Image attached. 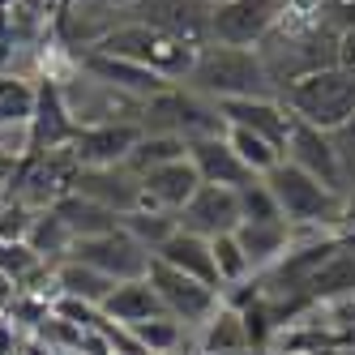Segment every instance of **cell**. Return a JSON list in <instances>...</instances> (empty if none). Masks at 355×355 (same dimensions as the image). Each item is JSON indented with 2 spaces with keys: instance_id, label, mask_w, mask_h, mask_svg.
<instances>
[{
  "instance_id": "23",
  "label": "cell",
  "mask_w": 355,
  "mask_h": 355,
  "mask_svg": "<svg viewBox=\"0 0 355 355\" xmlns=\"http://www.w3.org/2000/svg\"><path fill=\"white\" fill-rule=\"evenodd\" d=\"M129 334H133V343H137V347H141L146 355H167V351H193V329H189V325H180L175 317H167V313H159V317H150V321L133 325Z\"/></svg>"
},
{
  "instance_id": "21",
  "label": "cell",
  "mask_w": 355,
  "mask_h": 355,
  "mask_svg": "<svg viewBox=\"0 0 355 355\" xmlns=\"http://www.w3.org/2000/svg\"><path fill=\"white\" fill-rule=\"evenodd\" d=\"M98 313H103L107 321H116V325H124V329H133V325H141L150 317H159L163 304H159L155 287H150V278H129V283L112 287V295L103 300Z\"/></svg>"
},
{
  "instance_id": "32",
  "label": "cell",
  "mask_w": 355,
  "mask_h": 355,
  "mask_svg": "<svg viewBox=\"0 0 355 355\" xmlns=\"http://www.w3.org/2000/svg\"><path fill=\"white\" fill-rule=\"evenodd\" d=\"M236 201H240V223H274V218H283V210H278V201H274L266 180H252V184L236 189Z\"/></svg>"
},
{
  "instance_id": "28",
  "label": "cell",
  "mask_w": 355,
  "mask_h": 355,
  "mask_svg": "<svg viewBox=\"0 0 355 355\" xmlns=\"http://www.w3.org/2000/svg\"><path fill=\"white\" fill-rule=\"evenodd\" d=\"M175 159H189V141H184V137L146 133V129H141V137H137V146H133V155H129V167H133L137 175H146V171L167 167V163H175Z\"/></svg>"
},
{
  "instance_id": "9",
  "label": "cell",
  "mask_w": 355,
  "mask_h": 355,
  "mask_svg": "<svg viewBox=\"0 0 355 355\" xmlns=\"http://www.w3.org/2000/svg\"><path fill=\"white\" fill-rule=\"evenodd\" d=\"M129 17L150 21V26L167 31L171 39H180V43L206 47L210 43L214 5H206V0H137V5L129 9Z\"/></svg>"
},
{
  "instance_id": "33",
  "label": "cell",
  "mask_w": 355,
  "mask_h": 355,
  "mask_svg": "<svg viewBox=\"0 0 355 355\" xmlns=\"http://www.w3.org/2000/svg\"><path fill=\"white\" fill-rule=\"evenodd\" d=\"M31 223H35V210L26 206V201L9 197L5 206H0V244H17L31 236Z\"/></svg>"
},
{
  "instance_id": "18",
  "label": "cell",
  "mask_w": 355,
  "mask_h": 355,
  "mask_svg": "<svg viewBox=\"0 0 355 355\" xmlns=\"http://www.w3.org/2000/svg\"><path fill=\"white\" fill-rule=\"evenodd\" d=\"M236 240L244 248V257L252 266V274H266L291 252L295 244V227L287 218H274V223H240L236 227Z\"/></svg>"
},
{
  "instance_id": "17",
  "label": "cell",
  "mask_w": 355,
  "mask_h": 355,
  "mask_svg": "<svg viewBox=\"0 0 355 355\" xmlns=\"http://www.w3.org/2000/svg\"><path fill=\"white\" fill-rule=\"evenodd\" d=\"M201 189V175L189 159H175L167 167H155L141 175V206H155L167 214H180V206Z\"/></svg>"
},
{
  "instance_id": "35",
  "label": "cell",
  "mask_w": 355,
  "mask_h": 355,
  "mask_svg": "<svg viewBox=\"0 0 355 355\" xmlns=\"http://www.w3.org/2000/svg\"><path fill=\"white\" fill-rule=\"evenodd\" d=\"M21 295V287L13 283V278L5 274V270H0V321H5L9 317V309H13V300Z\"/></svg>"
},
{
  "instance_id": "31",
  "label": "cell",
  "mask_w": 355,
  "mask_h": 355,
  "mask_svg": "<svg viewBox=\"0 0 355 355\" xmlns=\"http://www.w3.org/2000/svg\"><path fill=\"white\" fill-rule=\"evenodd\" d=\"M210 248H214V270H218V291H232V287H244V283H252V266H248V257H244V248H240V240H236V232L232 236H218V240H210Z\"/></svg>"
},
{
  "instance_id": "1",
  "label": "cell",
  "mask_w": 355,
  "mask_h": 355,
  "mask_svg": "<svg viewBox=\"0 0 355 355\" xmlns=\"http://www.w3.org/2000/svg\"><path fill=\"white\" fill-rule=\"evenodd\" d=\"M184 86L201 90L206 98H214V103L278 94V82L270 78V69H266L257 47H223V43H206V47H201Z\"/></svg>"
},
{
  "instance_id": "26",
  "label": "cell",
  "mask_w": 355,
  "mask_h": 355,
  "mask_svg": "<svg viewBox=\"0 0 355 355\" xmlns=\"http://www.w3.org/2000/svg\"><path fill=\"white\" fill-rule=\"evenodd\" d=\"M64 223H69V232L78 236V240H86V236H98V232H112V227H120V218L112 214V210H103V206H94V201H86L82 193H64L56 206H52Z\"/></svg>"
},
{
  "instance_id": "20",
  "label": "cell",
  "mask_w": 355,
  "mask_h": 355,
  "mask_svg": "<svg viewBox=\"0 0 355 355\" xmlns=\"http://www.w3.org/2000/svg\"><path fill=\"white\" fill-rule=\"evenodd\" d=\"M112 287H116V278L98 274L94 266H86L78 257H64V261L52 266V291L64 295V300H82V304H90V309H103V300L112 295Z\"/></svg>"
},
{
  "instance_id": "40",
  "label": "cell",
  "mask_w": 355,
  "mask_h": 355,
  "mask_svg": "<svg viewBox=\"0 0 355 355\" xmlns=\"http://www.w3.org/2000/svg\"><path fill=\"white\" fill-rule=\"evenodd\" d=\"M167 355H193V351H167Z\"/></svg>"
},
{
  "instance_id": "15",
  "label": "cell",
  "mask_w": 355,
  "mask_h": 355,
  "mask_svg": "<svg viewBox=\"0 0 355 355\" xmlns=\"http://www.w3.org/2000/svg\"><path fill=\"white\" fill-rule=\"evenodd\" d=\"M137 137H141V124H94V129H78L69 150L78 167H116V163H129Z\"/></svg>"
},
{
  "instance_id": "22",
  "label": "cell",
  "mask_w": 355,
  "mask_h": 355,
  "mask_svg": "<svg viewBox=\"0 0 355 355\" xmlns=\"http://www.w3.org/2000/svg\"><path fill=\"white\" fill-rule=\"evenodd\" d=\"M236 347H248L244 338V317L232 304H218V309L193 329V355H214V351H236Z\"/></svg>"
},
{
  "instance_id": "13",
  "label": "cell",
  "mask_w": 355,
  "mask_h": 355,
  "mask_svg": "<svg viewBox=\"0 0 355 355\" xmlns=\"http://www.w3.org/2000/svg\"><path fill=\"white\" fill-rule=\"evenodd\" d=\"M227 116V129H248V133H261L270 141H278L287 150V137L295 129V116L287 112V103L278 94H261V98H227L218 103Z\"/></svg>"
},
{
  "instance_id": "38",
  "label": "cell",
  "mask_w": 355,
  "mask_h": 355,
  "mask_svg": "<svg viewBox=\"0 0 355 355\" xmlns=\"http://www.w3.org/2000/svg\"><path fill=\"white\" fill-rule=\"evenodd\" d=\"M107 5H116V9H120V13H129V9H133V5H137V0H107Z\"/></svg>"
},
{
  "instance_id": "16",
  "label": "cell",
  "mask_w": 355,
  "mask_h": 355,
  "mask_svg": "<svg viewBox=\"0 0 355 355\" xmlns=\"http://www.w3.org/2000/svg\"><path fill=\"white\" fill-rule=\"evenodd\" d=\"M189 163L197 167L201 184H218V189H244L252 180H261V175H252L240 155L232 150V141L223 137H201V141H189Z\"/></svg>"
},
{
  "instance_id": "4",
  "label": "cell",
  "mask_w": 355,
  "mask_h": 355,
  "mask_svg": "<svg viewBox=\"0 0 355 355\" xmlns=\"http://www.w3.org/2000/svg\"><path fill=\"white\" fill-rule=\"evenodd\" d=\"M270 184L283 218L295 227V232H343V201L347 193L325 189L321 180H313L309 171H300L295 163H278L270 175H261Z\"/></svg>"
},
{
  "instance_id": "19",
  "label": "cell",
  "mask_w": 355,
  "mask_h": 355,
  "mask_svg": "<svg viewBox=\"0 0 355 355\" xmlns=\"http://www.w3.org/2000/svg\"><path fill=\"white\" fill-rule=\"evenodd\" d=\"M155 261H163V266L180 270V274H189V278H201V283L218 287L214 248H210V240H206V236H193V232H180V227H175V232L155 248Z\"/></svg>"
},
{
  "instance_id": "5",
  "label": "cell",
  "mask_w": 355,
  "mask_h": 355,
  "mask_svg": "<svg viewBox=\"0 0 355 355\" xmlns=\"http://www.w3.org/2000/svg\"><path fill=\"white\" fill-rule=\"evenodd\" d=\"M141 129L146 133H171V137H184V141H201V137H223L227 116L214 98H206L201 90H193L184 82H175L146 103Z\"/></svg>"
},
{
  "instance_id": "36",
  "label": "cell",
  "mask_w": 355,
  "mask_h": 355,
  "mask_svg": "<svg viewBox=\"0 0 355 355\" xmlns=\"http://www.w3.org/2000/svg\"><path fill=\"white\" fill-rule=\"evenodd\" d=\"M21 355H60V351H52L43 338H26V343H21Z\"/></svg>"
},
{
  "instance_id": "42",
  "label": "cell",
  "mask_w": 355,
  "mask_h": 355,
  "mask_svg": "<svg viewBox=\"0 0 355 355\" xmlns=\"http://www.w3.org/2000/svg\"><path fill=\"white\" fill-rule=\"evenodd\" d=\"M206 5H223V0H206Z\"/></svg>"
},
{
  "instance_id": "29",
  "label": "cell",
  "mask_w": 355,
  "mask_h": 355,
  "mask_svg": "<svg viewBox=\"0 0 355 355\" xmlns=\"http://www.w3.org/2000/svg\"><path fill=\"white\" fill-rule=\"evenodd\" d=\"M227 141L240 155V163L252 171V175H270L278 163H283V146L261 137V133H248V129H227Z\"/></svg>"
},
{
  "instance_id": "11",
  "label": "cell",
  "mask_w": 355,
  "mask_h": 355,
  "mask_svg": "<svg viewBox=\"0 0 355 355\" xmlns=\"http://www.w3.org/2000/svg\"><path fill=\"white\" fill-rule=\"evenodd\" d=\"M73 193H82L94 206L112 210L116 218L129 214L141 206V175L129 163H116V167H78L73 175Z\"/></svg>"
},
{
  "instance_id": "3",
  "label": "cell",
  "mask_w": 355,
  "mask_h": 355,
  "mask_svg": "<svg viewBox=\"0 0 355 355\" xmlns=\"http://www.w3.org/2000/svg\"><path fill=\"white\" fill-rule=\"evenodd\" d=\"M278 98L287 103V112L300 124H313L321 133H338L355 124V78L338 64L313 69L304 78L287 82Z\"/></svg>"
},
{
  "instance_id": "10",
  "label": "cell",
  "mask_w": 355,
  "mask_h": 355,
  "mask_svg": "<svg viewBox=\"0 0 355 355\" xmlns=\"http://www.w3.org/2000/svg\"><path fill=\"white\" fill-rule=\"evenodd\" d=\"M283 159L295 163L300 171H309L313 180H321L325 189L347 193V167H343V155L334 150V133H321V129H313V124H300L295 120Z\"/></svg>"
},
{
  "instance_id": "25",
  "label": "cell",
  "mask_w": 355,
  "mask_h": 355,
  "mask_svg": "<svg viewBox=\"0 0 355 355\" xmlns=\"http://www.w3.org/2000/svg\"><path fill=\"white\" fill-rule=\"evenodd\" d=\"M26 244L39 252V257H47V261H64L69 252H73V244H78V236L69 232V223L47 206V210H35V223H31V236H26Z\"/></svg>"
},
{
  "instance_id": "39",
  "label": "cell",
  "mask_w": 355,
  "mask_h": 355,
  "mask_svg": "<svg viewBox=\"0 0 355 355\" xmlns=\"http://www.w3.org/2000/svg\"><path fill=\"white\" fill-rule=\"evenodd\" d=\"M5 201H9V184H5V180H0V206H5Z\"/></svg>"
},
{
  "instance_id": "14",
  "label": "cell",
  "mask_w": 355,
  "mask_h": 355,
  "mask_svg": "<svg viewBox=\"0 0 355 355\" xmlns=\"http://www.w3.org/2000/svg\"><path fill=\"white\" fill-rule=\"evenodd\" d=\"M78 64L90 73V78H98V82L116 86L120 94L137 98V103H150L155 94H163L167 86H175V82L159 78V73H150V69H141V64H133V60L107 56V52H82V60H78Z\"/></svg>"
},
{
  "instance_id": "27",
  "label": "cell",
  "mask_w": 355,
  "mask_h": 355,
  "mask_svg": "<svg viewBox=\"0 0 355 355\" xmlns=\"http://www.w3.org/2000/svg\"><path fill=\"white\" fill-rule=\"evenodd\" d=\"M39 112V86L26 73H0V124H31Z\"/></svg>"
},
{
  "instance_id": "12",
  "label": "cell",
  "mask_w": 355,
  "mask_h": 355,
  "mask_svg": "<svg viewBox=\"0 0 355 355\" xmlns=\"http://www.w3.org/2000/svg\"><path fill=\"white\" fill-rule=\"evenodd\" d=\"M180 232H193V236H206V240H218V236H232L240 227V201H236V189H218V184H201L184 206L175 214Z\"/></svg>"
},
{
  "instance_id": "41",
  "label": "cell",
  "mask_w": 355,
  "mask_h": 355,
  "mask_svg": "<svg viewBox=\"0 0 355 355\" xmlns=\"http://www.w3.org/2000/svg\"><path fill=\"white\" fill-rule=\"evenodd\" d=\"M26 5H43V0H26Z\"/></svg>"
},
{
  "instance_id": "37",
  "label": "cell",
  "mask_w": 355,
  "mask_h": 355,
  "mask_svg": "<svg viewBox=\"0 0 355 355\" xmlns=\"http://www.w3.org/2000/svg\"><path fill=\"white\" fill-rule=\"evenodd\" d=\"M214 355H270V351H261V347H236V351H214Z\"/></svg>"
},
{
  "instance_id": "7",
  "label": "cell",
  "mask_w": 355,
  "mask_h": 355,
  "mask_svg": "<svg viewBox=\"0 0 355 355\" xmlns=\"http://www.w3.org/2000/svg\"><path fill=\"white\" fill-rule=\"evenodd\" d=\"M69 257L94 266L98 274L116 278V283H129V278H146V274H150L155 252H150L146 244H137L129 232H124V227H112V232H98V236L78 240Z\"/></svg>"
},
{
  "instance_id": "8",
  "label": "cell",
  "mask_w": 355,
  "mask_h": 355,
  "mask_svg": "<svg viewBox=\"0 0 355 355\" xmlns=\"http://www.w3.org/2000/svg\"><path fill=\"white\" fill-rule=\"evenodd\" d=\"M287 0H223L210 17V43L223 47H261V39L278 26Z\"/></svg>"
},
{
  "instance_id": "6",
  "label": "cell",
  "mask_w": 355,
  "mask_h": 355,
  "mask_svg": "<svg viewBox=\"0 0 355 355\" xmlns=\"http://www.w3.org/2000/svg\"><path fill=\"white\" fill-rule=\"evenodd\" d=\"M146 278H150V287H155L163 313L175 317L180 325H189V329H197V325L223 304V291H218V287L201 283V278H189V274L171 270V266H163V261H150V274H146Z\"/></svg>"
},
{
  "instance_id": "24",
  "label": "cell",
  "mask_w": 355,
  "mask_h": 355,
  "mask_svg": "<svg viewBox=\"0 0 355 355\" xmlns=\"http://www.w3.org/2000/svg\"><path fill=\"white\" fill-rule=\"evenodd\" d=\"M0 270H5L21 291H43L39 283H52V261L39 257V252H35L26 240L0 244Z\"/></svg>"
},
{
  "instance_id": "30",
  "label": "cell",
  "mask_w": 355,
  "mask_h": 355,
  "mask_svg": "<svg viewBox=\"0 0 355 355\" xmlns=\"http://www.w3.org/2000/svg\"><path fill=\"white\" fill-rule=\"evenodd\" d=\"M120 227H124V232H129L137 244H146L150 252H155V248L175 232V227H180V223H175V214H167V210L137 206V210H129V214H120Z\"/></svg>"
},
{
  "instance_id": "34",
  "label": "cell",
  "mask_w": 355,
  "mask_h": 355,
  "mask_svg": "<svg viewBox=\"0 0 355 355\" xmlns=\"http://www.w3.org/2000/svg\"><path fill=\"white\" fill-rule=\"evenodd\" d=\"M338 69H347L351 78H355V26L351 31H338Z\"/></svg>"
},
{
  "instance_id": "2",
  "label": "cell",
  "mask_w": 355,
  "mask_h": 355,
  "mask_svg": "<svg viewBox=\"0 0 355 355\" xmlns=\"http://www.w3.org/2000/svg\"><path fill=\"white\" fill-rule=\"evenodd\" d=\"M90 52H107V56H120V60H133V64L159 73V78H167V82H189L201 47L171 39L167 31L150 26V21L124 17L120 26H112L103 39L90 47Z\"/></svg>"
}]
</instances>
